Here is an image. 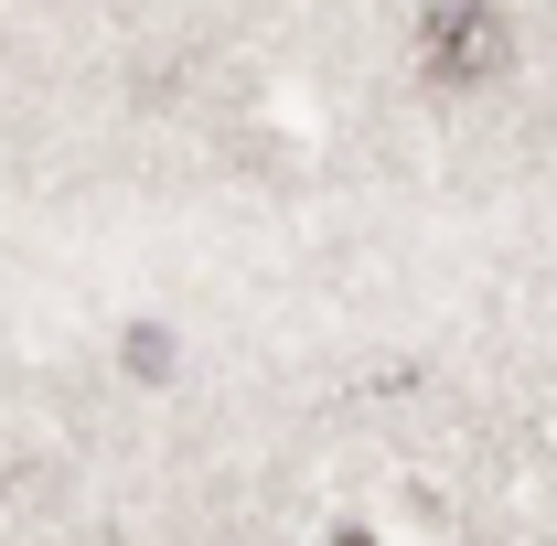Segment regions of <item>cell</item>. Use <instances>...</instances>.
<instances>
[{
    "label": "cell",
    "instance_id": "1",
    "mask_svg": "<svg viewBox=\"0 0 557 546\" xmlns=\"http://www.w3.org/2000/svg\"><path fill=\"white\" fill-rule=\"evenodd\" d=\"M483 54H493V11L483 0H450V22L429 33V75H483Z\"/></svg>",
    "mask_w": 557,
    "mask_h": 546
}]
</instances>
